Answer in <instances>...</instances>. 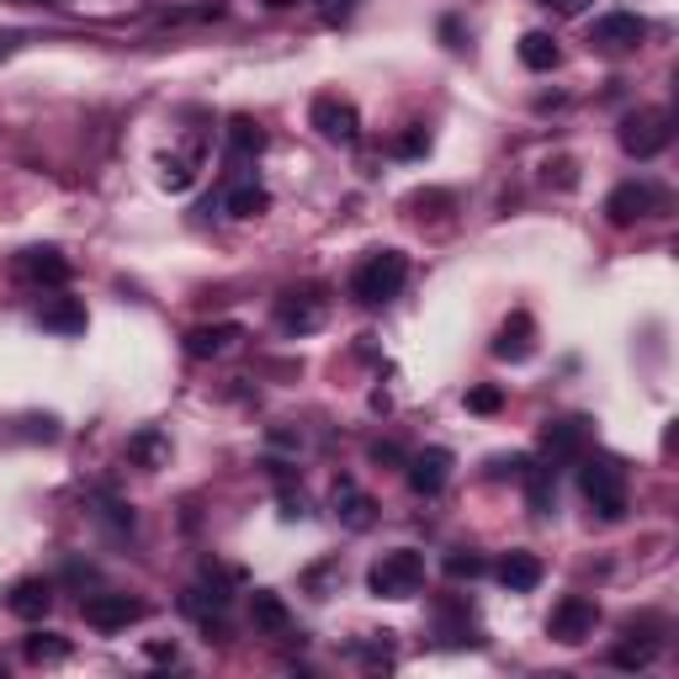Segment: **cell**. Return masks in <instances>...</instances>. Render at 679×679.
I'll use <instances>...</instances> for the list:
<instances>
[{"instance_id": "cell-1", "label": "cell", "mask_w": 679, "mask_h": 679, "mask_svg": "<svg viewBox=\"0 0 679 679\" xmlns=\"http://www.w3.org/2000/svg\"><path fill=\"white\" fill-rule=\"evenodd\" d=\"M404 282H409V261L398 250H372L351 271V297L366 303V308H377V303H393V297L404 293Z\"/></svg>"}, {"instance_id": "cell-2", "label": "cell", "mask_w": 679, "mask_h": 679, "mask_svg": "<svg viewBox=\"0 0 679 679\" xmlns=\"http://www.w3.org/2000/svg\"><path fill=\"white\" fill-rule=\"evenodd\" d=\"M579 489L594 504L600 521H621L626 515V468L616 457H584L579 462Z\"/></svg>"}, {"instance_id": "cell-3", "label": "cell", "mask_w": 679, "mask_h": 679, "mask_svg": "<svg viewBox=\"0 0 679 679\" xmlns=\"http://www.w3.org/2000/svg\"><path fill=\"white\" fill-rule=\"evenodd\" d=\"M366 584H372V594H383V600H414V594L425 590V558L414 547H393V552H383V558L372 562Z\"/></svg>"}, {"instance_id": "cell-4", "label": "cell", "mask_w": 679, "mask_h": 679, "mask_svg": "<svg viewBox=\"0 0 679 679\" xmlns=\"http://www.w3.org/2000/svg\"><path fill=\"white\" fill-rule=\"evenodd\" d=\"M675 139V128H669V112H632V118L621 122V149L626 154H637V160H653V154H664Z\"/></svg>"}, {"instance_id": "cell-5", "label": "cell", "mask_w": 679, "mask_h": 679, "mask_svg": "<svg viewBox=\"0 0 679 679\" xmlns=\"http://www.w3.org/2000/svg\"><path fill=\"white\" fill-rule=\"evenodd\" d=\"M594 626H600V611H594V600L584 594H568L552 605V616H547V632L558 637V643H584Z\"/></svg>"}, {"instance_id": "cell-6", "label": "cell", "mask_w": 679, "mask_h": 679, "mask_svg": "<svg viewBox=\"0 0 679 679\" xmlns=\"http://www.w3.org/2000/svg\"><path fill=\"white\" fill-rule=\"evenodd\" d=\"M308 118H314V128L325 133L329 144H355L361 139V118H355V107L346 96H319Z\"/></svg>"}, {"instance_id": "cell-7", "label": "cell", "mask_w": 679, "mask_h": 679, "mask_svg": "<svg viewBox=\"0 0 679 679\" xmlns=\"http://www.w3.org/2000/svg\"><path fill=\"white\" fill-rule=\"evenodd\" d=\"M80 611H86V626H96V632H128L133 621H144V605L128 594H90Z\"/></svg>"}, {"instance_id": "cell-8", "label": "cell", "mask_w": 679, "mask_h": 679, "mask_svg": "<svg viewBox=\"0 0 679 679\" xmlns=\"http://www.w3.org/2000/svg\"><path fill=\"white\" fill-rule=\"evenodd\" d=\"M329 303L319 293H287L276 303V325L287 329V335H314V329L325 325Z\"/></svg>"}, {"instance_id": "cell-9", "label": "cell", "mask_w": 679, "mask_h": 679, "mask_svg": "<svg viewBox=\"0 0 679 679\" xmlns=\"http://www.w3.org/2000/svg\"><path fill=\"white\" fill-rule=\"evenodd\" d=\"M446 478H451V451H441V446L419 451V457L409 462V489H414V494H425V500H436V494H441Z\"/></svg>"}, {"instance_id": "cell-10", "label": "cell", "mask_w": 679, "mask_h": 679, "mask_svg": "<svg viewBox=\"0 0 679 679\" xmlns=\"http://www.w3.org/2000/svg\"><path fill=\"white\" fill-rule=\"evenodd\" d=\"M653 186H643V180H626V186H616L611 197H605V212H611V223L616 229H626V223H637V218H648L653 212Z\"/></svg>"}, {"instance_id": "cell-11", "label": "cell", "mask_w": 679, "mask_h": 679, "mask_svg": "<svg viewBox=\"0 0 679 679\" xmlns=\"http://www.w3.org/2000/svg\"><path fill=\"white\" fill-rule=\"evenodd\" d=\"M48 605H54V584H48V579H17L11 594H6V611L22 621L48 616Z\"/></svg>"}, {"instance_id": "cell-12", "label": "cell", "mask_w": 679, "mask_h": 679, "mask_svg": "<svg viewBox=\"0 0 679 679\" xmlns=\"http://www.w3.org/2000/svg\"><path fill=\"white\" fill-rule=\"evenodd\" d=\"M648 37V22L637 11H611L594 22V43H611V48H637Z\"/></svg>"}, {"instance_id": "cell-13", "label": "cell", "mask_w": 679, "mask_h": 679, "mask_svg": "<svg viewBox=\"0 0 679 679\" xmlns=\"http://www.w3.org/2000/svg\"><path fill=\"white\" fill-rule=\"evenodd\" d=\"M250 621H255V632H266V637H287V632H293V611H287V600L271 594V590L250 594Z\"/></svg>"}, {"instance_id": "cell-14", "label": "cell", "mask_w": 679, "mask_h": 679, "mask_svg": "<svg viewBox=\"0 0 679 679\" xmlns=\"http://www.w3.org/2000/svg\"><path fill=\"white\" fill-rule=\"evenodd\" d=\"M37 319H43V329H54V335H86V303L80 297H48Z\"/></svg>"}, {"instance_id": "cell-15", "label": "cell", "mask_w": 679, "mask_h": 679, "mask_svg": "<svg viewBox=\"0 0 679 679\" xmlns=\"http://www.w3.org/2000/svg\"><path fill=\"white\" fill-rule=\"evenodd\" d=\"M532 351H536V325L526 319V314H515V319L500 329V340H494V355H500V361H526Z\"/></svg>"}, {"instance_id": "cell-16", "label": "cell", "mask_w": 679, "mask_h": 679, "mask_svg": "<svg viewBox=\"0 0 679 679\" xmlns=\"http://www.w3.org/2000/svg\"><path fill=\"white\" fill-rule=\"evenodd\" d=\"M500 584L510 594H532L536 584H541V562H536L532 552H510V558L500 562Z\"/></svg>"}, {"instance_id": "cell-17", "label": "cell", "mask_w": 679, "mask_h": 679, "mask_svg": "<svg viewBox=\"0 0 679 679\" xmlns=\"http://www.w3.org/2000/svg\"><path fill=\"white\" fill-rule=\"evenodd\" d=\"M223 207H229L234 218H261V212L271 207V191L261 186V180H234L229 197H223Z\"/></svg>"}, {"instance_id": "cell-18", "label": "cell", "mask_w": 679, "mask_h": 679, "mask_svg": "<svg viewBox=\"0 0 679 679\" xmlns=\"http://www.w3.org/2000/svg\"><path fill=\"white\" fill-rule=\"evenodd\" d=\"M22 276L64 287V282H69V261H64L59 250H28V255H22Z\"/></svg>"}, {"instance_id": "cell-19", "label": "cell", "mask_w": 679, "mask_h": 679, "mask_svg": "<svg viewBox=\"0 0 679 679\" xmlns=\"http://www.w3.org/2000/svg\"><path fill=\"white\" fill-rule=\"evenodd\" d=\"M584 451V419H558V425H547V457L552 462H568V457H579Z\"/></svg>"}, {"instance_id": "cell-20", "label": "cell", "mask_w": 679, "mask_h": 679, "mask_svg": "<svg viewBox=\"0 0 679 679\" xmlns=\"http://www.w3.org/2000/svg\"><path fill=\"white\" fill-rule=\"evenodd\" d=\"M335 515H340L346 526H355V532H361V526L372 521V500H366V494L355 489L351 478H340V483H335Z\"/></svg>"}, {"instance_id": "cell-21", "label": "cell", "mask_w": 679, "mask_h": 679, "mask_svg": "<svg viewBox=\"0 0 679 679\" xmlns=\"http://www.w3.org/2000/svg\"><path fill=\"white\" fill-rule=\"evenodd\" d=\"M239 335H244L239 325H202V329H191V335H186V351H191V355H223Z\"/></svg>"}, {"instance_id": "cell-22", "label": "cell", "mask_w": 679, "mask_h": 679, "mask_svg": "<svg viewBox=\"0 0 679 679\" xmlns=\"http://www.w3.org/2000/svg\"><path fill=\"white\" fill-rule=\"evenodd\" d=\"M558 59H562V48L552 43V32H526L521 37V64L526 69H558Z\"/></svg>"}, {"instance_id": "cell-23", "label": "cell", "mask_w": 679, "mask_h": 679, "mask_svg": "<svg viewBox=\"0 0 679 679\" xmlns=\"http://www.w3.org/2000/svg\"><path fill=\"white\" fill-rule=\"evenodd\" d=\"M191 180H197V149L171 154L165 171H160V186H165V191H191Z\"/></svg>"}, {"instance_id": "cell-24", "label": "cell", "mask_w": 679, "mask_h": 679, "mask_svg": "<svg viewBox=\"0 0 679 679\" xmlns=\"http://www.w3.org/2000/svg\"><path fill=\"white\" fill-rule=\"evenodd\" d=\"M261 149H266V133H261L255 122L250 118L229 122V154H234V160H250V154H261Z\"/></svg>"}, {"instance_id": "cell-25", "label": "cell", "mask_w": 679, "mask_h": 679, "mask_svg": "<svg viewBox=\"0 0 679 679\" xmlns=\"http://www.w3.org/2000/svg\"><path fill=\"white\" fill-rule=\"evenodd\" d=\"M22 653H28L32 664H64V658H69V643H64L59 632H32L28 643H22Z\"/></svg>"}, {"instance_id": "cell-26", "label": "cell", "mask_w": 679, "mask_h": 679, "mask_svg": "<svg viewBox=\"0 0 679 679\" xmlns=\"http://www.w3.org/2000/svg\"><path fill=\"white\" fill-rule=\"evenodd\" d=\"M128 457L154 468V462H165V457H171V446H165V436H160V430H139V436L128 441Z\"/></svg>"}, {"instance_id": "cell-27", "label": "cell", "mask_w": 679, "mask_h": 679, "mask_svg": "<svg viewBox=\"0 0 679 679\" xmlns=\"http://www.w3.org/2000/svg\"><path fill=\"white\" fill-rule=\"evenodd\" d=\"M653 658H658V637H648V643H621V648L611 653L616 669H648Z\"/></svg>"}, {"instance_id": "cell-28", "label": "cell", "mask_w": 679, "mask_h": 679, "mask_svg": "<svg viewBox=\"0 0 679 679\" xmlns=\"http://www.w3.org/2000/svg\"><path fill=\"white\" fill-rule=\"evenodd\" d=\"M468 409H473V414H494V409H500V387H473V393H468Z\"/></svg>"}, {"instance_id": "cell-29", "label": "cell", "mask_w": 679, "mask_h": 679, "mask_svg": "<svg viewBox=\"0 0 679 679\" xmlns=\"http://www.w3.org/2000/svg\"><path fill=\"white\" fill-rule=\"evenodd\" d=\"M207 17H223V6H191V11H165V22H207Z\"/></svg>"}, {"instance_id": "cell-30", "label": "cell", "mask_w": 679, "mask_h": 679, "mask_svg": "<svg viewBox=\"0 0 679 679\" xmlns=\"http://www.w3.org/2000/svg\"><path fill=\"white\" fill-rule=\"evenodd\" d=\"M351 11H355V0H319V17L325 22H346Z\"/></svg>"}, {"instance_id": "cell-31", "label": "cell", "mask_w": 679, "mask_h": 679, "mask_svg": "<svg viewBox=\"0 0 679 679\" xmlns=\"http://www.w3.org/2000/svg\"><path fill=\"white\" fill-rule=\"evenodd\" d=\"M541 6H547V11H558V17H579L590 0H541Z\"/></svg>"}, {"instance_id": "cell-32", "label": "cell", "mask_w": 679, "mask_h": 679, "mask_svg": "<svg viewBox=\"0 0 679 679\" xmlns=\"http://www.w3.org/2000/svg\"><path fill=\"white\" fill-rule=\"evenodd\" d=\"M22 43H28V37H22V32H0V64L11 59V54H17V48H22Z\"/></svg>"}, {"instance_id": "cell-33", "label": "cell", "mask_w": 679, "mask_h": 679, "mask_svg": "<svg viewBox=\"0 0 679 679\" xmlns=\"http://www.w3.org/2000/svg\"><path fill=\"white\" fill-rule=\"evenodd\" d=\"M419 149H425V128H414V133L398 139V154H419Z\"/></svg>"}, {"instance_id": "cell-34", "label": "cell", "mask_w": 679, "mask_h": 679, "mask_svg": "<svg viewBox=\"0 0 679 679\" xmlns=\"http://www.w3.org/2000/svg\"><path fill=\"white\" fill-rule=\"evenodd\" d=\"M451 573H468V579H473V573H483V562L478 558H451Z\"/></svg>"}, {"instance_id": "cell-35", "label": "cell", "mask_w": 679, "mask_h": 679, "mask_svg": "<svg viewBox=\"0 0 679 679\" xmlns=\"http://www.w3.org/2000/svg\"><path fill=\"white\" fill-rule=\"evenodd\" d=\"M149 658H160V664L171 658V664H176V643H171V648H165V643H154V648H149Z\"/></svg>"}, {"instance_id": "cell-36", "label": "cell", "mask_w": 679, "mask_h": 679, "mask_svg": "<svg viewBox=\"0 0 679 679\" xmlns=\"http://www.w3.org/2000/svg\"><path fill=\"white\" fill-rule=\"evenodd\" d=\"M266 6H297V0H266Z\"/></svg>"}, {"instance_id": "cell-37", "label": "cell", "mask_w": 679, "mask_h": 679, "mask_svg": "<svg viewBox=\"0 0 679 679\" xmlns=\"http://www.w3.org/2000/svg\"><path fill=\"white\" fill-rule=\"evenodd\" d=\"M48 6H64V0H48Z\"/></svg>"}]
</instances>
